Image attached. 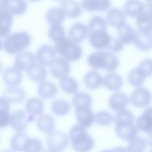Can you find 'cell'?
<instances>
[{"instance_id":"2e32d148","label":"cell","mask_w":152,"mask_h":152,"mask_svg":"<svg viewBox=\"0 0 152 152\" xmlns=\"http://www.w3.org/2000/svg\"><path fill=\"white\" fill-rule=\"evenodd\" d=\"M75 116L80 125L87 128L93 124L94 120V115L90 107H80L76 109Z\"/></svg>"},{"instance_id":"ee69618b","label":"cell","mask_w":152,"mask_h":152,"mask_svg":"<svg viewBox=\"0 0 152 152\" xmlns=\"http://www.w3.org/2000/svg\"><path fill=\"white\" fill-rule=\"evenodd\" d=\"M64 28L60 24L53 25L48 31V36L52 41L56 42L65 37Z\"/></svg>"},{"instance_id":"7bdbcfd3","label":"cell","mask_w":152,"mask_h":152,"mask_svg":"<svg viewBox=\"0 0 152 152\" xmlns=\"http://www.w3.org/2000/svg\"><path fill=\"white\" fill-rule=\"evenodd\" d=\"M114 118L110 113L106 111L98 112L94 115L95 122L103 126H109L113 124Z\"/></svg>"},{"instance_id":"44dd1931","label":"cell","mask_w":152,"mask_h":152,"mask_svg":"<svg viewBox=\"0 0 152 152\" xmlns=\"http://www.w3.org/2000/svg\"><path fill=\"white\" fill-rule=\"evenodd\" d=\"M61 8L65 15L72 18L78 17L82 12L79 4L74 0H65L63 1Z\"/></svg>"},{"instance_id":"3957f363","label":"cell","mask_w":152,"mask_h":152,"mask_svg":"<svg viewBox=\"0 0 152 152\" xmlns=\"http://www.w3.org/2000/svg\"><path fill=\"white\" fill-rule=\"evenodd\" d=\"M31 41V36L28 33L19 31L7 36L3 41L2 47L7 53L14 55L26 48Z\"/></svg>"},{"instance_id":"ffe728a7","label":"cell","mask_w":152,"mask_h":152,"mask_svg":"<svg viewBox=\"0 0 152 152\" xmlns=\"http://www.w3.org/2000/svg\"><path fill=\"white\" fill-rule=\"evenodd\" d=\"M129 102V98L125 94L118 92L111 96L109 99V104L112 109L117 111L124 109L128 104Z\"/></svg>"},{"instance_id":"277c9868","label":"cell","mask_w":152,"mask_h":152,"mask_svg":"<svg viewBox=\"0 0 152 152\" xmlns=\"http://www.w3.org/2000/svg\"><path fill=\"white\" fill-rule=\"evenodd\" d=\"M54 46L56 52L68 61H77L82 56L80 46L70 38L64 37L55 42Z\"/></svg>"},{"instance_id":"9a60e30c","label":"cell","mask_w":152,"mask_h":152,"mask_svg":"<svg viewBox=\"0 0 152 152\" xmlns=\"http://www.w3.org/2000/svg\"><path fill=\"white\" fill-rule=\"evenodd\" d=\"M3 98L12 103H19L25 99L26 93L22 88L16 86L6 88L2 94Z\"/></svg>"},{"instance_id":"cb8c5ba5","label":"cell","mask_w":152,"mask_h":152,"mask_svg":"<svg viewBox=\"0 0 152 152\" xmlns=\"http://www.w3.org/2000/svg\"><path fill=\"white\" fill-rule=\"evenodd\" d=\"M84 80L86 86L92 90L99 88L103 82L101 75L98 71L94 70L87 72L84 76Z\"/></svg>"},{"instance_id":"4fadbf2b","label":"cell","mask_w":152,"mask_h":152,"mask_svg":"<svg viewBox=\"0 0 152 152\" xmlns=\"http://www.w3.org/2000/svg\"><path fill=\"white\" fill-rule=\"evenodd\" d=\"M115 129L118 136L125 141H130L138 133L137 128L133 123L115 124Z\"/></svg>"},{"instance_id":"603a6c76","label":"cell","mask_w":152,"mask_h":152,"mask_svg":"<svg viewBox=\"0 0 152 152\" xmlns=\"http://www.w3.org/2000/svg\"><path fill=\"white\" fill-rule=\"evenodd\" d=\"M104 86L112 91H117L122 87L123 84L122 77L119 75L110 73L105 75L103 79Z\"/></svg>"},{"instance_id":"e0dca14e","label":"cell","mask_w":152,"mask_h":152,"mask_svg":"<svg viewBox=\"0 0 152 152\" xmlns=\"http://www.w3.org/2000/svg\"><path fill=\"white\" fill-rule=\"evenodd\" d=\"M133 42L139 50L143 51H148L152 48V34L138 30L135 31Z\"/></svg>"},{"instance_id":"30bf717a","label":"cell","mask_w":152,"mask_h":152,"mask_svg":"<svg viewBox=\"0 0 152 152\" xmlns=\"http://www.w3.org/2000/svg\"><path fill=\"white\" fill-rule=\"evenodd\" d=\"M36 57L31 52L25 51L21 52L15 57L14 65L20 70L28 71L36 64Z\"/></svg>"},{"instance_id":"f907efd6","label":"cell","mask_w":152,"mask_h":152,"mask_svg":"<svg viewBox=\"0 0 152 152\" xmlns=\"http://www.w3.org/2000/svg\"><path fill=\"white\" fill-rule=\"evenodd\" d=\"M146 141L147 144L152 147V131L147 133Z\"/></svg>"},{"instance_id":"ab89813d","label":"cell","mask_w":152,"mask_h":152,"mask_svg":"<svg viewBox=\"0 0 152 152\" xmlns=\"http://www.w3.org/2000/svg\"><path fill=\"white\" fill-rule=\"evenodd\" d=\"M138 30L144 32H152V18L142 15L136 18Z\"/></svg>"},{"instance_id":"7c38bea8","label":"cell","mask_w":152,"mask_h":152,"mask_svg":"<svg viewBox=\"0 0 152 152\" xmlns=\"http://www.w3.org/2000/svg\"><path fill=\"white\" fill-rule=\"evenodd\" d=\"M56 52L55 48L50 45H42L37 52L38 61L44 66H49L56 57Z\"/></svg>"},{"instance_id":"5bb4252c","label":"cell","mask_w":152,"mask_h":152,"mask_svg":"<svg viewBox=\"0 0 152 152\" xmlns=\"http://www.w3.org/2000/svg\"><path fill=\"white\" fill-rule=\"evenodd\" d=\"M23 75L20 70L16 67L11 66L5 69L2 74L4 83L9 86H16L21 82Z\"/></svg>"},{"instance_id":"5b68a950","label":"cell","mask_w":152,"mask_h":152,"mask_svg":"<svg viewBox=\"0 0 152 152\" xmlns=\"http://www.w3.org/2000/svg\"><path fill=\"white\" fill-rule=\"evenodd\" d=\"M48 151L61 152L65 149L69 144L67 135L59 131H54L48 135L47 139Z\"/></svg>"},{"instance_id":"4dcf8cb0","label":"cell","mask_w":152,"mask_h":152,"mask_svg":"<svg viewBox=\"0 0 152 152\" xmlns=\"http://www.w3.org/2000/svg\"><path fill=\"white\" fill-rule=\"evenodd\" d=\"M29 138L27 135L22 132L15 134L10 140L11 149L15 151H24L26 142Z\"/></svg>"},{"instance_id":"681fc988","label":"cell","mask_w":152,"mask_h":152,"mask_svg":"<svg viewBox=\"0 0 152 152\" xmlns=\"http://www.w3.org/2000/svg\"><path fill=\"white\" fill-rule=\"evenodd\" d=\"M143 113L152 122V107L146 109Z\"/></svg>"},{"instance_id":"f546056e","label":"cell","mask_w":152,"mask_h":152,"mask_svg":"<svg viewBox=\"0 0 152 152\" xmlns=\"http://www.w3.org/2000/svg\"><path fill=\"white\" fill-rule=\"evenodd\" d=\"M44 109L42 101L37 98L29 99L26 101L25 106L26 111L34 116L41 114Z\"/></svg>"},{"instance_id":"bcb514c9","label":"cell","mask_w":152,"mask_h":152,"mask_svg":"<svg viewBox=\"0 0 152 152\" xmlns=\"http://www.w3.org/2000/svg\"><path fill=\"white\" fill-rule=\"evenodd\" d=\"M43 150L42 144L39 140L29 138L26 142L24 151L41 152Z\"/></svg>"},{"instance_id":"f6af8a7d","label":"cell","mask_w":152,"mask_h":152,"mask_svg":"<svg viewBox=\"0 0 152 152\" xmlns=\"http://www.w3.org/2000/svg\"><path fill=\"white\" fill-rule=\"evenodd\" d=\"M136 124L140 130L146 133L152 131V122L143 113L137 118Z\"/></svg>"},{"instance_id":"ac0fdd59","label":"cell","mask_w":152,"mask_h":152,"mask_svg":"<svg viewBox=\"0 0 152 152\" xmlns=\"http://www.w3.org/2000/svg\"><path fill=\"white\" fill-rule=\"evenodd\" d=\"M88 32L87 27L85 24L80 23L73 24L69 31V38L77 43L84 40L86 38Z\"/></svg>"},{"instance_id":"74e56055","label":"cell","mask_w":152,"mask_h":152,"mask_svg":"<svg viewBox=\"0 0 152 152\" xmlns=\"http://www.w3.org/2000/svg\"><path fill=\"white\" fill-rule=\"evenodd\" d=\"M107 24L105 20L102 17L96 16L90 20L88 24L89 33L101 30H106Z\"/></svg>"},{"instance_id":"816d5d0a","label":"cell","mask_w":152,"mask_h":152,"mask_svg":"<svg viewBox=\"0 0 152 152\" xmlns=\"http://www.w3.org/2000/svg\"><path fill=\"white\" fill-rule=\"evenodd\" d=\"M29 1L31 2H36L39 1L40 0H28Z\"/></svg>"},{"instance_id":"b9f144b4","label":"cell","mask_w":152,"mask_h":152,"mask_svg":"<svg viewBox=\"0 0 152 152\" xmlns=\"http://www.w3.org/2000/svg\"><path fill=\"white\" fill-rule=\"evenodd\" d=\"M134 121V116L130 110L123 109L119 111L115 117L116 124L133 123Z\"/></svg>"},{"instance_id":"d6a6232c","label":"cell","mask_w":152,"mask_h":152,"mask_svg":"<svg viewBox=\"0 0 152 152\" xmlns=\"http://www.w3.org/2000/svg\"><path fill=\"white\" fill-rule=\"evenodd\" d=\"M65 15L61 9L57 8H52L47 12L46 19L48 23L50 25L60 24L65 19Z\"/></svg>"},{"instance_id":"60d3db41","label":"cell","mask_w":152,"mask_h":152,"mask_svg":"<svg viewBox=\"0 0 152 152\" xmlns=\"http://www.w3.org/2000/svg\"><path fill=\"white\" fill-rule=\"evenodd\" d=\"M147 143L143 138L136 137L130 140L127 146V150L129 151H143L146 148Z\"/></svg>"},{"instance_id":"f35d334b","label":"cell","mask_w":152,"mask_h":152,"mask_svg":"<svg viewBox=\"0 0 152 152\" xmlns=\"http://www.w3.org/2000/svg\"><path fill=\"white\" fill-rule=\"evenodd\" d=\"M145 78L137 67L132 69L128 75L129 81L132 85L135 87L141 86L144 83Z\"/></svg>"},{"instance_id":"8992f818","label":"cell","mask_w":152,"mask_h":152,"mask_svg":"<svg viewBox=\"0 0 152 152\" xmlns=\"http://www.w3.org/2000/svg\"><path fill=\"white\" fill-rule=\"evenodd\" d=\"M34 119V116L26 111L18 110L10 115V124L14 130L21 132L26 129L28 122L32 121Z\"/></svg>"},{"instance_id":"8d00e7d4","label":"cell","mask_w":152,"mask_h":152,"mask_svg":"<svg viewBox=\"0 0 152 152\" xmlns=\"http://www.w3.org/2000/svg\"><path fill=\"white\" fill-rule=\"evenodd\" d=\"M70 106L66 101L62 99H57L54 101L51 106L53 112L58 115H64L69 111Z\"/></svg>"},{"instance_id":"484cf974","label":"cell","mask_w":152,"mask_h":152,"mask_svg":"<svg viewBox=\"0 0 152 152\" xmlns=\"http://www.w3.org/2000/svg\"><path fill=\"white\" fill-rule=\"evenodd\" d=\"M54 125V118L52 116L48 114L39 116L37 121V128L41 132L45 133H50L53 131Z\"/></svg>"},{"instance_id":"f1b7e54d","label":"cell","mask_w":152,"mask_h":152,"mask_svg":"<svg viewBox=\"0 0 152 152\" xmlns=\"http://www.w3.org/2000/svg\"><path fill=\"white\" fill-rule=\"evenodd\" d=\"M37 91L38 94L42 98L49 99L56 95L57 92V88L52 83L45 81L39 85Z\"/></svg>"},{"instance_id":"52a82bcc","label":"cell","mask_w":152,"mask_h":152,"mask_svg":"<svg viewBox=\"0 0 152 152\" xmlns=\"http://www.w3.org/2000/svg\"><path fill=\"white\" fill-rule=\"evenodd\" d=\"M89 42L94 48L97 50L108 49L112 37L107 30H101L89 33Z\"/></svg>"},{"instance_id":"ba28073f","label":"cell","mask_w":152,"mask_h":152,"mask_svg":"<svg viewBox=\"0 0 152 152\" xmlns=\"http://www.w3.org/2000/svg\"><path fill=\"white\" fill-rule=\"evenodd\" d=\"M49 68L51 74L58 79L67 76L70 73V64L68 61L62 57H56L49 65Z\"/></svg>"},{"instance_id":"7a4b0ae2","label":"cell","mask_w":152,"mask_h":152,"mask_svg":"<svg viewBox=\"0 0 152 152\" xmlns=\"http://www.w3.org/2000/svg\"><path fill=\"white\" fill-rule=\"evenodd\" d=\"M69 137L73 148L77 152H87L91 150L94 145L93 139L88 134L85 127L76 125L70 129Z\"/></svg>"},{"instance_id":"c3c4849f","label":"cell","mask_w":152,"mask_h":152,"mask_svg":"<svg viewBox=\"0 0 152 152\" xmlns=\"http://www.w3.org/2000/svg\"><path fill=\"white\" fill-rule=\"evenodd\" d=\"M123 48V43L119 39L112 37L111 42L108 49L111 51L117 53L121 51Z\"/></svg>"},{"instance_id":"f5cc1de1","label":"cell","mask_w":152,"mask_h":152,"mask_svg":"<svg viewBox=\"0 0 152 152\" xmlns=\"http://www.w3.org/2000/svg\"><path fill=\"white\" fill-rule=\"evenodd\" d=\"M148 2L152 3V0H146Z\"/></svg>"},{"instance_id":"83f0119b","label":"cell","mask_w":152,"mask_h":152,"mask_svg":"<svg viewBox=\"0 0 152 152\" xmlns=\"http://www.w3.org/2000/svg\"><path fill=\"white\" fill-rule=\"evenodd\" d=\"M143 5L139 0H128L124 5V11L128 16L136 18L142 11Z\"/></svg>"},{"instance_id":"9c48e42d","label":"cell","mask_w":152,"mask_h":152,"mask_svg":"<svg viewBox=\"0 0 152 152\" xmlns=\"http://www.w3.org/2000/svg\"><path fill=\"white\" fill-rule=\"evenodd\" d=\"M151 92L144 88H139L135 90L130 96L131 103L135 107L142 108L148 106L152 100Z\"/></svg>"},{"instance_id":"d4e9b609","label":"cell","mask_w":152,"mask_h":152,"mask_svg":"<svg viewBox=\"0 0 152 152\" xmlns=\"http://www.w3.org/2000/svg\"><path fill=\"white\" fill-rule=\"evenodd\" d=\"M13 22L12 15L5 9H0V37L3 38L10 32Z\"/></svg>"},{"instance_id":"836d02e7","label":"cell","mask_w":152,"mask_h":152,"mask_svg":"<svg viewBox=\"0 0 152 152\" xmlns=\"http://www.w3.org/2000/svg\"><path fill=\"white\" fill-rule=\"evenodd\" d=\"M0 107V126L1 128H3L10 124L9 102L3 98L1 97Z\"/></svg>"},{"instance_id":"d590c367","label":"cell","mask_w":152,"mask_h":152,"mask_svg":"<svg viewBox=\"0 0 152 152\" xmlns=\"http://www.w3.org/2000/svg\"><path fill=\"white\" fill-rule=\"evenodd\" d=\"M59 85L64 92L69 94L76 93L79 88L77 81L73 78L68 76L60 79Z\"/></svg>"},{"instance_id":"7dc6e473","label":"cell","mask_w":152,"mask_h":152,"mask_svg":"<svg viewBox=\"0 0 152 152\" xmlns=\"http://www.w3.org/2000/svg\"><path fill=\"white\" fill-rule=\"evenodd\" d=\"M145 77L152 75V59L147 58L142 61L137 67Z\"/></svg>"},{"instance_id":"8fae6325","label":"cell","mask_w":152,"mask_h":152,"mask_svg":"<svg viewBox=\"0 0 152 152\" xmlns=\"http://www.w3.org/2000/svg\"><path fill=\"white\" fill-rule=\"evenodd\" d=\"M27 8L25 0H0V9H5L12 15H21L25 12Z\"/></svg>"},{"instance_id":"4316f807","label":"cell","mask_w":152,"mask_h":152,"mask_svg":"<svg viewBox=\"0 0 152 152\" xmlns=\"http://www.w3.org/2000/svg\"><path fill=\"white\" fill-rule=\"evenodd\" d=\"M135 33L130 26L126 23L118 28L119 39L123 44H128L133 42Z\"/></svg>"},{"instance_id":"7402d4cb","label":"cell","mask_w":152,"mask_h":152,"mask_svg":"<svg viewBox=\"0 0 152 152\" xmlns=\"http://www.w3.org/2000/svg\"><path fill=\"white\" fill-rule=\"evenodd\" d=\"M82 6L86 10L89 11H104L110 5V0H82Z\"/></svg>"},{"instance_id":"6da1fadb","label":"cell","mask_w":152,"mask_h":152,"mask_svg":"<svg viewBox=\"0 0 152 152\" xmlns=\"http://www.w3.org/2000/svg\"><path fill=\"white\" fill-rule=\"evenodd\" d=\"M87 61L92 68L104 69L110 72L116 70L119 64L117 56L110 51L94 52L88 56Z\"/></svg>"},{"instance_id":"d6986e66","label":"cell","mask_w":152,"mask_h":152,"mask_svg":"<svg viewBox=\"0 0 152 152\" xmlns=\"http://www.w3.org/2000/svg\"><path fill=\"white\" fill-rule=\"evenodd\" d=\"M108 23L110 26L118 28L125 23L126 17L123 11L117 8L110 9L107 16Z\"/></svg>"},{"instance_id":"1f68e13d","label":"cell","mask_w":152,"mask_h":152,"mask_svg":"<svg viewBox=\"0 0 152 152\" xmlns=\"http://www.w3.org/2000/svg\"><path fill=\"white\" fill-rule=\"evenodd\" d=\"M29 78L36 82L44 81L46 78L47 72L44 66L39 64H36L31 69L27 71Z\"/></svg>"},{"instance_id":"db71d44e","label":"cell","mask_w":152,"mask_h":152,"mask_svg":"<svg viewBox=\"0 0 152 152\" xmlns=\"http://www.w3.org/2000/svg\"><path fill=\"white\" fill-rule=\"evenodd\" d=\"M56 1H64L65 0H55Z\"/></svg>"},{"instance_id":"e575fe53","label":"cell","mask_w":152,"mask_h":152,"mask_svg":"<svg viewBox=\"0 0 152 152\" xmlns=\"http://www.w3.org/2000/svg\"><path fill=\"white\" fill-rule=\"evenodd\" d=\"M92 102L90 95L84 92H80L76 94L73 96L72 100V105L75 109L80 107L90 108Z\"/></svg>"}]
</instances>
